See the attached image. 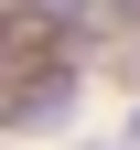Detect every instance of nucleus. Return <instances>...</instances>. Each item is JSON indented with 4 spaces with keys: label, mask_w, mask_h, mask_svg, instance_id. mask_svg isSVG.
Returning a JSON list of instances; mask_svg holds the SVG:
<instances>
[{
    "label": "nucleus",
    "mask_w": 140,
    "mask_h": 150,
    "mask_svg": "<svg viewBox=\"0 0 140 150\" xmlns=\"http://www.w3.org/2000/svg\"><path fill=\"white\" fill-rule=\"evenodd\" d=\"M129 150H140V118H129Z\"/></svg>",
    "instance_id": "7ed1b4c3"
},
{
    "label": "nucleus",
    "mask_w": 140,
    "mask_h": 150,
    "mask_svg": "<svg viewBox=\"0 0 140 150\" xmlns=\"http://www.w3.org/2000/svg\"><path fill=\"white\" fill-rule=\"evenodd\" d=\"M86 22H118V32H140V0H86Z\"/></svg>",
    "instance_id": "f257e3e1"
},
{
    "label": "nucleus",
    "mask_w": 140,
    "mask_h": 150,
    "mask_svg": "<svg viewBox=\"0 0 140 150\" xmlns=\"http://www.w3.org/2000/svg\"><path fill=\"white\" fill-rule=\"evenodd\" d=\"M118 75H129V86H140V54H129V64H118Z\"/></svg>",
    "instance_id": "f03ea898"
}]
</instances>
